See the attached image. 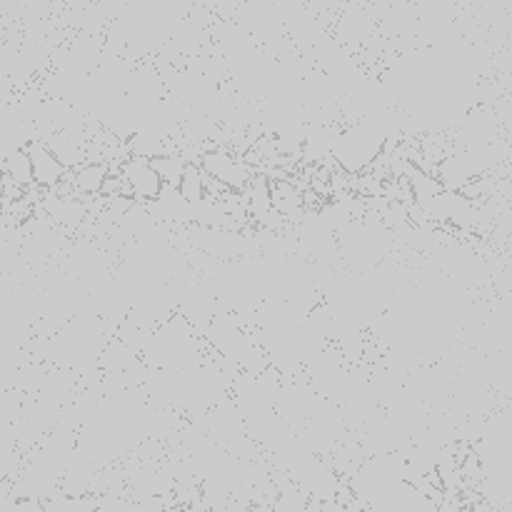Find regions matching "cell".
<instances>
[{
	"label": "cell",
	"mask_w": 512,
	"mask_h": 512,
	"mask_svg": "<svg viewBox=\"0 0 512 512\" xmlns=\"http://www.w3.org/2000/svg\"><path fill=\"white\" fill-rule=\"evenodd\" d=\"M178 190L190 205L200 203V200L205 198V178L203 173H200L198 165H188V168H185L183 178H180L178 183Z\"/></svg>",
	"instance_id": "11"
},
{
	"label": "cell",
	"mask_w": 512,
	"mask_h": 512,
	"mask_svg": "<svg viewBox=\"0 0 512 512\" xmlns=\"http://www.w3.org/2000/svg\"><path fill=\"white\" fill-rule=\"evenodd\" d=\"M105 178H108V168H105V165L85 163V165H80V168H75L73 185L83 195H100Z\"/></svg>",
	"instance_id": "10"
},
{
	"label": "cell",
	"mask_w": 512,
	"mask_h": 512,
	"mask_svg": "<svg viewBox=\"0 0 512 512\" xmlns=\"http://www.w3.org/2000/svg\"><path fill=\"white\" fill-rule=\"evenodd\" d=\"M0 173H3L5 180L15 185L20 190L33 188V170H30V160L25 155V150H18V153L8 155V158L0 163Z\"/></svg>",
	"instance_id": "8"
},
{
	"label": "cell",
	"mask_w": 512,
	"mask_h": 512,
	"mask_svg": "<svg viewBox=\"0 0 512 512\" xmlns=\"http://www.w3.org/2000/svg\"><path fill=\"white\" fill-rule=\"evenodd\" d=\"M188 160H185L183 153H170V155H160V158L150 160V168L158 173L160 183L163 185H173L178 188L180 178H183L185 168H188Z\"/></svg>",
	"instance_id": "9"
},
{
	"label": "cell",
	"mask_w": 512,
	"mask_h": 512,
	"mask_svg": "<svg viewBox=\"0 0 512 512\" xmlns=\"http://www.w3.org/2000/svg\"><path fill=\"white\" fill-rule=\"evenodd\" d=\"M145 358L158 370L190 368L195 355V335L185 318H175L145 340Z\"/></svg>",
	"instance_id": "3"
},
{
	"label": "cell",
	"mask_w": 512,
	"mask_h": 512,
	"mask_svg": "<svg viewBox=\"0 0 512 512\" xmlns=\"http://www.w3.org/2000/svg\"><path fill=\"white\" fill-rule=\"evenodd\" d=\"M118 178L123 180V185H128V193L133 195L135 203H150L163 188L158 173L150 168V160L143 158L123 160Z\"/></svg>",
	"instance_id": "5"
},
{
	"label": "cell",
	"mask_w": 512,
	"mask_h": 512,
	"mask_svg": "<svg viewBox=\"0 0 512 512\" xmlns=\"http://www.w3.org/2000/svg\"><path fill=\"white\" fill-rule=\"evenodd\" d=\"M0 180H3V173H0Z\"/></svg>",
	"instance_id": "13"
},
{
	"label": "cell",
	"mask_w": 512,
	"mask_h": 512,
	"mask_svg": "<svg viewBox=\"0 0 512 512\" xmlns=\"http://www.w3.org/2000/svg\"><path fill=\"white\" fill-rule=\"evenodd\" d=\"M385 138L370 120L360 118L345 130H338L333 140V153L330 158L345 170V173H363L375 160L383 155Z\"/></svg>",
	"instance_id": "2"
},
{
	"label": "cell",
	"mask_w": 512,
	"mask_h": 512,
	"mask_svg": "<svg viewBox=\"0 0 512 512\" xmlns=\"http://www.w3.org/2000/svg\"><path fill=\"white\" fill-rule=\"evenodd\" d=\"M200 168V173L205 178L215 180L218 185H223L225 190H245V185L250 183V170L245 168V163L240 158H233L225 150H210V153L200 155V163H195Z\"/></svg>",
	"instance_id": "4"
},
{
	"label": "cell",
	"mask_w": 512,
	"mask_h": 512,
	"mask_svg": "<svg viewBox=\"0 0 512 512\" xmlns=\"http://www.w3.org/2000/svg\"><path fill=\"white\" fill-rule=\"evenodd\" d=\"M183 0H125L113 23V33L130 53H148L183 25Z\"/></svg>",
	"instance_id": "1"
},
{
	"label": "cell",
	"mask_w": 512,
	"mask_h": 512,
	"mask_svg": "<svg viewBox=\"0 0 512 512\" xmlns=\"http://www.w3.org/2000/svg\"><path fill=\"white\" fill-rule=\"evenodd\" d=\"M43 208H45V218H50L53 223L65 225V228H75V225L83 223L85 218V205L80 200L68 198V195H48L43 200Z\"/></svg>",
	"instance_id": "7"
},
{
	"label": "cell",
	"mask_w": 512,
	"mask_h": 512,
	"mask_svg": "<svg viewBox=\"0 0 512 512\" xmlns=\"http://www.w3.org/2000/svg\"><path fill=\"white\" fill-rule=\"evenodd\" d=\"M23 150L30 160V170H33V185H38V188H45V190H53L55 185L63 183L68 170L53 158V153H50L48 145H45L43 140H30Z\"/></svg>",
	"instance_id": "6"
},
{
	"label": "cell",
	"mask_w": 512,
	"mask_h": 512,
	"mask_svg": "<svg viewBox=\"0 0 512 512\" xmlns=\"http://www.w3.org/2000/svg\"><path fill=\"white\" fill-rule=\"evenodd\" d=\"M235 512H275V510L268 508V505H255V508H240Z\"/></svg>",
	"instance_id": "12"
}]
</instances>
